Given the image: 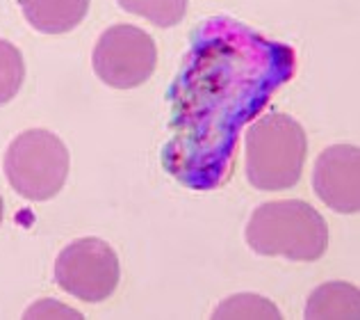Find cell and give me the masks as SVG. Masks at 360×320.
Masks as SVG:
<instances>
[{"label": "cell", "instance_id": "obj_1", "mask_svg": "<svg viewBox=\"0 0 360 320\" xmlns=\"http://www.w3.org/2000/svg\"><path fill=\"white\" fill-rule=\"evenodd\" d=\"M205 25L187 60V69L174 87L176 135L167 147V163L183 154L201 130L205 135L217 119L214 135L219 137L224 165L240 126L295 71V55L285 46L262 39L244 25L224 18Z\"/></svg>", "mask_w": 360, "mask_h": 320}, {"label": "cell", "instance_id": "obj_2", "mask_svg": "<svg viewBox=\"0 0 360 320\" xmlns=\"http://www.w3.org/2000/svg\"><path fill=\"white\" fill-rule=\"evenodd\" d=\"M246 242L262 257L317 261L328 247V227L306 202H267L253 211L246 224Z\"/></svg>", "mask_w": 360, "mask_h": 320}, {"label": "cell", "instance_id": "obj_3", "mask_svg": "<svg viewBox=\"0 0 360 320\" xmlns=\"http://www.w3.org/2000/svg\"><path fill=\"white\" fill-rule=\"evenodd\" d=\"M244 147L246 178L255 190H288L299 183L308 140L297 119L283 112L260 117L246 133Z\"/></svg>", "mask_w": 360, "mask_h": 320}, {"label": "cell", "instance_id": "obj_4", "mask_svg": "<svg viewBox=\"0 0 360 320\" xmlns=\"http://www.w3.org/2000/svg\"><path fill=\"white\" fill-rule=\"evenodd\" d=\"M5 176L27 202L53 199L69 176V152L51 130L30 128L7 147Z\"/></svg>", "mask_w": 360, "mask_h": 320}, {"label": "cell", "instance_id": "obj_5", "mask_svg": "<svg viewBox=\"0 0 360 320\" xmlns=\"http://www.w3.org/2000/svg\"><path fill=\"white\" fill-rule=\"evenodd\" d=\"M91 62L96 76L105 85L117 90H132L153 76L158 49L153 37L141 27L117 23L98 37Z\"/></svg>", "mask_w": 360, "mask_h": 320}, {"label": "cell", "instance_id": "obj_6", "mask_svg": "<svg viewBox=\"0 0 360 320\" xmlns=\"http://www.w3.org/2000/svg\"><path fill=\"white\" fill-rule=\"evenodd\" d=\"M117 252L101 238H80L60 252L55 261L58 286L82 302H103L119 286Z\"/></svg>", "mask_w": 360, "mask_h": 320}, {"label": "cell", "instance_id": "obj_7", "mask_svg": "<svg viewBox=\"0 0 360 320\" xmlns=\"http://www.w3.org/2000/svg\"><path fill=\"white\" fill-rule=\"evenodd\" d=\"M312 185L321 202L335 213L360 211V152L354 144H333L319 154Z\"/></svg>", "mask_w": 360, "mask_h": 320}, {"label": "cell", "instance_id": "obj_8", "mask_svg": "<svg viewBox=\"0 0 360 320\" xmlns=\"http://www.w3.org/2000/svg\"><path fill=\"white\" fill-rule=\"evenodd\" d=\"M25 21L44 35H64L84 21L89 0H18Z\"/></svg>", "mask_w": 360, "mask_h": 320}, {"label": "cell", "instance_id": "obj_9", "mask_svg": "<svg viewBox=\"0 0 360 320\" xmlns=\"http://www.w3.org/2000/svg\"><path fill=\"white\" fill-rule=\"evenodd\" d=\"M306 318H360V290L347 281H328L315 288Z\"/></svg>", "mask_w": 360, "mask_h": 320}, {"label": "cell", "instance_id": "obj_10", "mask_svg": "<svg viewBox=\"0 0 360 320\" xmlns=\"http://www.w3.org/2000/svg\"><path fill=\"white\" fill-rule=\"evenodd\" d=\"M121 9L158 27H174L187 14V0H117Z\"/></svg>", "mask_w": 360, "mask_h": 320}, {"label": "cell", "instance_id": "obj_11", "mask_svg": "<svg viewBox=\"0 0 360 320\" xmlns=\"http://www.w3.org/2000/svg\"><path fill=\"white\" fill-rule=\"evenodd\" d=\"M25 80V62L12 42L0 39V106L12 101Z\"/></svg>", "mask_w": 360, "mask_h": 320}, {"label": "cell", "instance_id": "obj_12", "mask_svg": "<svg viewBox=\"0 0 360 320\" xmlns=\"http://www.w3.org/2000/svg\"><path fill=\"white\" fill-rule=\"evenodd\" d=\"M212 318H274V320H278L281 312L267 297L242 293V295L229 297L224 304L217 307Z\"/></svg>", "mask_w": 360, "mask_h": 320}, {"label": "cell", "instance_id": "obj_13", "mask_svg": "<svg viewBox=\"0 0 360 320\" xmlns=\"http://www.w3.org/2000/svg\"><path fill=\"white\" fill-rule=\"evenodd\" d=\"M53 314H62V316H69V318H82L78 312H73V309H66V307H60V304H53L51 300H46L41 304H34L25 312V318H32V316H53Z\"/></svg>", "mask_w": 360, "mask_h": 320}, {"label": "cell", "instance_id": "obj_14", "mask_svg": "<svg viewBox=\"0 0 360 320\" xmlns=\"http://www.w3.org/2000/svg\"><path fill=\"white\" fill-rule=\"evenodd\" d=\"M0 222H3V197H0Z\"/></svg>", "mask_w": 360, "mask_h": 320}]
</instances>
